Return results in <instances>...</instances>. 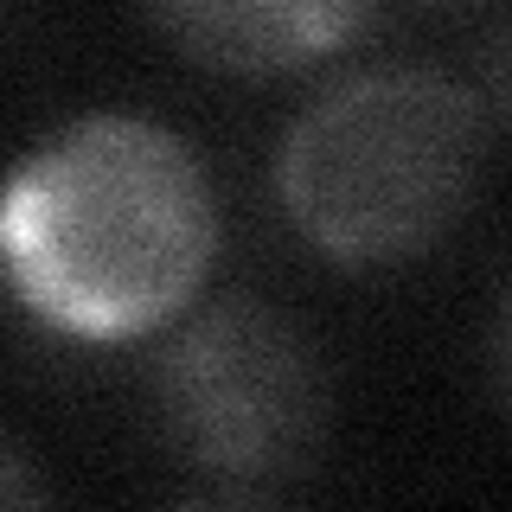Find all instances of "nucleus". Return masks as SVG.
I'll return each instance as SVG.
<instances>
[{
	"label": "nucleus",
	"instance_id": "obj_5",
	"mask_svg": "<svg viewBox=\"0 0 512 512\" xmlns=\"http://www.w3.org/2000/svg\"><path fill=\"white\" fill-rule=\"evenodd\" d=\"M468 90L480 96V116L512 128V13H500V20L480 32V45H474V84Z\"/></svg>",
	"mask_w": 512,
	"mask_h": 512
},
{
	"label": "nucleus",
	"instance_id": "obj_4",
	"mask_svg": "<svg viewBox=\"0 0 512 512\" xmlns=\"http://www.w3.org/2000/svg\"><path fill=\"white\" fill-rule=\"evenodd\" d=\"M372 0H148V20L205 71L282 77L340 52Z\"/></svg>",
	"mask_w": 512,
	"mask_h": 512
},
{
	"label": "nucleus",
	"instance_id": "obj_7",
	"mask_svg": "<svg viewBox=\"0 0 512 512\" xmlns=\"http://www.w3.org/2000/svg\"><path fill=\"white\" fill-rule=\"evenodd\" d=\"M493 378H500V391L512 404V288H506L500 314H493Z\"/></svg>",
	"mask_w": 512,
	"mask_h": 512
},
{
	"label": "nucleus",
	"instance_id": "obj_3",
	"mask_svg": "<svg viewBox=\"0 0 512 512\" xmlns=\"http://www.w3.org/2000/svg\"><path fill=\"white\" fill-rule=\"evenodd\" d=\"M154 410L205 500L263 506L314 468L327 442V365L282 308L224 295L160 352Z\"/></svg>",
	"mask_w": 512,
	"mask_h": 512
},
{
	"label": "nucleus",
	"instance_id": "obj_2",
	"mask_svg": "<svg viewBox=\"0 0 512 512\" xmlns=\"http://www.w3.org/2000/svg\"><path fill=\"white\" fill-rule=\"evenodd\" d=\"M487 167L480 96L429 64H378L327 84L276 154L282 212L346 269L410 263L474 205Z\"/></svg>",
	"mask_w": 512,
	"mask_h": 512
},
{
	"label": "nucleus",
	"instance_id": "obj_6",
	"mask_svg": "<svg viewBox=\"0 0 512 512\" xmlns=\"http://www.w3.org/2000/svg\"><path fill=\"white\" fill-rule=\"evenodd\" d=\"M0 506H45V480L20 461V448L0 442Z\"/></svg>",
	"mask_w": 512,
	"mask_h": 512
},
{
	"label": "nucleus",
	"instance_id": "obj_1",
	"mask_svg": "<svg viewBox=\"0 0 512 512\" xmlns=\"http://www.w3.org/2000/svg\"><path fill=\"white\" fill-rule=\"evenodd\" d=\"M212 186L167 128L84 116L0 186V263L26 308L64 333H148L212 263Z\"/></svg>",
	"mask_w": 512,
	"mask_h": 512
}]
</instances>
